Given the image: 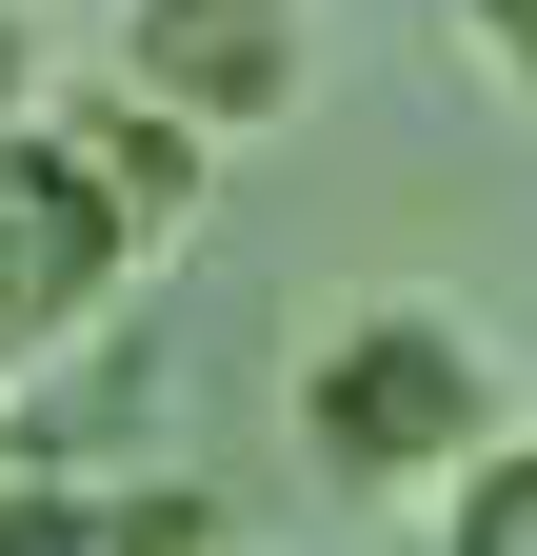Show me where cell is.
I'll return each instance as SVG.
<instances>
[{
    "label": "cell",
    "instance_id": "cell-1",
    "mask_svg": "<svg viewBox=\"0 0 537 556\" xmlns=\"http://www.w3.org/2000/svg\"><path fill=\"white\" fill-rule=\"evenodd\" d=\"M319 477H359V497H398V477H438V457H478V358H458V318H339L319 338Z\"/></svg>",
    "mask_w": 537,
    "mask_h": 556
},
{
    "label": "cell",
    "instance_id": "cell-2",
    "mask_svg": "<svg viewBox=\"0 0 537 556\" xmlns=\"http://www.w3.org/2000/svg\"><path fill=\"white\" fill-rule=\"evenodd\" d=\"M120 258H140V239L100 219V179L21 119V139H0V378H21V358H60V338L120 299Z\"/></svg>",
    "mask_w": 537,
    "mask_h": 556
},
{
    "label": "cell",
    "instance_id": "cell-3",
    "mask_svg": "<svg viewBox=\"0 0 537 556\" xmlns=\"http://www.w3.org/2000/svg\"><path fill=\"white\" fill-rule=\"evenodd\" d=\"M299 60H319V21L299 0H120V80L140 100H179V119H279L299 100Z\"/></svg>",
    "mask_w": 537,
    "mask_h": 556
},
{
    "label": "cell",
    "instance_id": "cell-4",
    "mask_svg": "<svg viewBox=\"0 0 537 556\" xmlns=\"http://www.w3.org/2000/svg\"><path fill=\"white\" fill-rule=\"evenodd\" d=\"M40 139H60V160H80V179H100V219L140 239V258H160V239L199 219V160H220V119H179V100H140V80H100V100H60Z\"/></svg>",
    "mask_w": 537,
    "mask_h": 556
},
{
    "label": "cell",
    "instance_id": "cell-5",
    "mask_svg": "<svg viewBox=\"0 0 537 556\" xmlns=\"http://www.w3.org/2000/svg\"><path fill=\"white\" fill-rule=\"evenodd\" d=\"M458 556H537V457H478V477H458Z\"/></svg>",
    "mask_w": 537,
    "mask_h": 556
},
{
    "label": "cell",
    "instance_id": "cell-6",
    "mask_svg": "<svg viewBox=\"0 0 537 556\" xmlns=\"http://www.w3.org/2000/svg\"><path fill=\"white\" fill-rule=\"evenodd\" d=\"M478 40H498V60H517V80H537V0H478Z\"/></svg>",
    "mask_w": 537,
    "mask_h": 556
},
{
    "label": "cell",
    "instance_id": "cell-7",
    "mask_svg": "<svg viewBox=\"0 0 537 556\" xmlns=\"http://www.w3.org/2000/svg\"><path fill=\"white\" fill-rule=\"evenodd\" d=\"M0 80H21V40H0Z\"/></svg>",
    "mask_w": 537,
    "mask_h": 556
},
{
    "label": "cell",
    "instance_id": "cell-8",
    "mask_svg": "<svg viewBox=\"0 0 537 556\" xmlns=\"http://www.w3.org/2000/svg\"><path fill=\"white\" fill-rule=\"evenodd\" d=\"M0 477H21V438H0Z\"/></svg>",
    "mask_w": 537,
    "mask_h": 556
}]
</instances>
